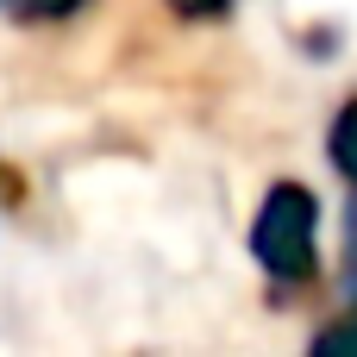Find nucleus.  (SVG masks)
<instances>
[{"instance_id": "1", "label": "nucleus", "mask_w": 357, "mask_h": 357, "mask_svg": "<svg viewBox=\"0 0 357 357\" xmlns=\"http://www.w3.org/2000/svg\"><path fill=\"white\" fill-rule=\"evenodd\" d=\"M245 245L270 282H282V289L314 282L320 276V201H314V188L307 182H270Z\"/></svg>"}, {"instance_id": "2", "label": "nucleus", "mask_w": 357, "mask_h": 357, "mask_svg": "<svg viewBox=\"0 0 357 357\" xmlns=\"http://www.w3.org/2000/svg\"><path fill=\"white\" fill-rule=\"evenodd\" d=\"M326 157H333V169L345 176L357 188V100H345L339 113H333V132H326Z\"/></svg>"}, {"instance_id": "3", "label": "nucleus", "mask_w": 357, "mask_h": 357, "mask_svg": "<svg viewBox=\"0 0 357 357\" xmlns=\"http://www.w3.org/2000/svg\"><path fill=\"white\" fill-rule=\"evenodd\" d=\"M314 351H320V357H357V307L314 333Z\"/></svg>"}, {"instance_id": "4", "label": "nucleus", "mask_w": 357, "mask_h": 357, "mask_svg": "<svg viewBox=\"0 0 357 357\" xmlns=\"http://www.w3.org/2000/svg\"><path fill=\"white\" fill-rule=\"evenodd\" d=\"M88 0H6V13L13 19H25V25H44V19H69V13H82Z\"/></svg>"}, {"instance_id": "5", "label": "nucleus", "mask_w": 357, "mask_h": 357, "mask_svg": "<svg viewBox=\"0 0 357 357\" xmlns=\"http://www.w3.org/2000/svg\"><path fill=\"white\" fill-rule=\"evenodd\" d=\"M163 6H169L176 19H188V25H201V19H207V25H220V19H232V6H238V0H163Z\"/></svg>"}]
</instances>
